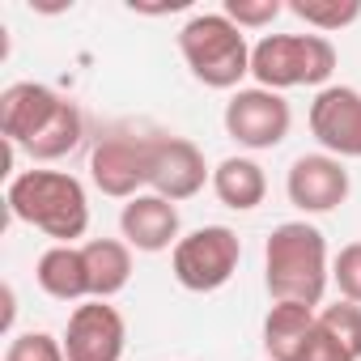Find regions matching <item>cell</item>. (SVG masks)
Returning <instances> with one entry per match:
<instances>
[{
  "label": "cell",
  "instance_id": "17",
  "mask_svg": "<svg viewBox=\"0 0 361 361\" xmlns=\"http://www.w3.org/2000/svg\"><path fill=\"white\" fill-rule=\"evenodd\" d=\"M81 251H85V268H90V293L98 302H111L115 293L128 289V281H132V247L123 238H90Z\"/></svg>",
  "mask_w": 361,
  "mask_h": 361
},
{
  "label": "cell",
  "instance_id": "19",
  "mask_svg": "<svg viewBox=\"0 0 361 361\" xmlns=\"http://www.w3.org/2000/svg\"><path fill=\"white\" fill-rule=\"evenodd\" d=\"M285 9L293 18H302L310 30L331 35V30H344L361 18V0H289Z\"/></svg>",
  "mask_w": 361,
  "mask_h": 361
},
{
  "label": "cell",
  "instance_id": "5",
  "mask_svg": "<svg viewBox=\"0 0 361 361\" xmlns=\"http://www.w3.org/2000/svg\"><path fill=\"white\" fill-rule=\"evenodd\" d=\"M238 259H243V243L230 226H200L183 234L170 251V272L188 293H217L238 272Z\"/></svg>",
  "mask_w": 361,
  "mask_h": 361
},
{
  "label": "cell",
  "instance_id": "3",
  "mask_svg": "<svg viewBox=\"0 0 361 361\" xmlns=\"http://www.w3.org/2000/svg\"><path fill=\"white\" fill-rule=\"evenodd\" d=\"M178 56L209 90H238L251 73V43L226 13H196L178 30Z\"/></svg>",
  "mask_w": 361,
  "mask_h": 361
},
{
  "label": "cell",
  "instance_id": "12",
  "mask_svg": "<svg viewBox=\"0 0 361 361\" xmlns=\"http://www.w3.org/2000/svg\"><path fill=\"white\" fill-rule=\"evenodd\" d=\"M64 94H56L51 85L39 81H13L0 94V136L13 149H26L60 111H64Z\"/></svg>",
  "mask_w": 361,
  "mask_h": 361
},
{
  "label": "cell",
  "instance_id": "6",
  "mask_svg": "<svg viewBox=\"0 0 361 361\" xmlns=\"http://www.w3.org/2000/svg\"><path fill=\"white\" fill-rule=\"evenodd\" d=\"M153 136L157 132H132V128H111L98 136L90 153V178L94 188L111 200H132L149 188V161H153Z\"/></svg>",
  "mask_w": 361,
  "mask_h": 361
},
{
  "label": "cell",
  "instance_id": "15",
  "mask_svg": "<svg viewBox=\"0 0 361 361\" xmlns=\"http://www.w3.org/2000/svg\"><path fill=\"white\" fill-rule=\"evenodd\" d=\"M319 310L302 306V302H272V310L264 314V353L268 361H298L306 336L314 331Z\"/></svg>",
  "mask_w": 361,
  "mask_h": 361
},
{
  "label": "cell",
  "instance_id": "7",
  "mask_svg": "<svg viewBox=\"0 0 361 361\" xmlns=\"http://www.w3.org/2000/svg\"><path fill=\"white\" fill-rule=\"evenodd\" d=\"M221 119H226L230 140H238V145L251 149V153L276 149V145L289 136V128H293L289 102H285L281 94H272V90H259V85L234 90V98L226 102V115H221Z\"/></svg>",
  "mask_w": 361,
  "mask_h": 361
},
{
  "label": "cell",
  "instance_id": "18",
  "mask_svg": "<svg viewBox=\"0 0 361 361\" xmlns=\"http://www.w3.org/2000/svg\"><path fill=\"white\" fill-rule=\"evenodd\" d=\"M81 136H85V119H81L77 102H64V111L26 145V153H30L35 161H60V157H68V153L81 145Z\"/></svg>",
  "mask_w": 361,
  "mask_h": 361
},
{
  "label": "cell",
  "instance_id": "21",
  "mask_svg": "<svg viewBox=\"0 0 361 361\" xmlns=\"http://www.w3.org/2000/svg\"><path fill=\"white\" fill-rule=\"evenodd\" d=\"M5 361H68V357H64V340H56L51 331H22L9 340Z\"/></svg>",
  "mask_w": 361,
  "mask_h": 361
},
{
  "label": "cell",
  "instance_id": "2",
  "mask_svg": "<svg viewBox=\"0 0 361 361\" xmlns=\"http://www.w3.org/2000/svg\"><path fill=\"white\" fill-rule=\"evenodd\" d=\"M331 281L327 238L310 221H285L268 234L264 247V285L272 302H302L319 306Z\"/></svg>",
  "mask_w": 361,
  "mask_h": 361
},
{
  "label": "cell",
  "instance_id": "23",
  "mask_svg": "<svg viewBox=\"0 0 361 361\" xmlns=\"http://www.w3.org/2000/svg\"><path fill=\"white\" fill-rule=\"evenodd\" d=\"M331 281H336V289H340L344 302L361 306V243L340 247V255L331 259Z\"/></svg>",
  "mask_w": 361,
  "mask_h": 361
},
{
  "label": "cell",
  "instance_id": "14",
  "mask_svg": "<svg viewBox=\"0 0 361 361\" xmlns=\"http://www.w3.org/2000/svg\"><path fill=\"white\" fill-rule=\"evenodd\" d=\"M35 281L47 298L56 302H90V268H85V251L81 247H64L51 243L39 264H35Z\"/></svg>",
  "mask_w": 361,
  "mask_h": 361
},
{
  "label": "cell",
  "instance_id": "22",
  "mask_svg": "<svg viewBox=\"0 0 361 361\" xmlns=\"http://www.w3.org/2000/svg\"><path fill=\"white\" fill-rule=\"evenodd\" d=\"M238 30H264V26H272L281 13H285V5L281 0H226V9H221Z\"/></svg>",
  "mask_w": 361,
  "mask_h": 361
},
{
  "label": "cell",
  "instance_id": "16",
  "mask_svg": "<svg viewBox=\"0 0 361 361\" xmlns=\"http://www.w3.org/2000/svg\"><path fill=\"white\" fill-rule=\"evenodd\" d=\"M213 196L234 213H251L268 196V174L255 157H226L213 170Z\"/></svg>",
  "mask_w": 361,
  "mask_h": 361
},
{
  "label": "cell",
  "instance_id": "9",
  "mask_svg": "<svg viewBox=\"0 0 361 361\" xmlns=\"http://www.w3.org/2000/svg\"><path fill=\"white\" fill-rule=\"evenodd\" d=\"M64 357L68 361H123V348H128V323L123 314L111 306V302H81L73 314H68V327H64Z\"/></svg>",
  "mask_w": 361,
  "mask_h": 361
},
{
  "label": "cell",
  "instance_id": "11",
  "mask_svg": "<svg viewBox=\"0 0 361 361\" xmlns=\"http://www.w3.org/2000/svg\"><path fill=\"white\" fill-rule=\"evenodd\" d=\"M310 132L331 157H361V90L327 85L310 102Z\"/></svg>",
  "mask_w": 361,
  "mask_h": 361
},
{
  "label": "cell",
  "instance_id": "4",
  "mask_svg": "<svg viewBox=\"0 0 361 361\" xmlns=\"http://www.w3.org/2000/svg\"><path fill=\"white\" fill-rule=\"evenodd\" d=\"M336 73V47L327 35H268L251 47V77L259 90H298L319 85L327 90Z\"/></svg>",
  "mask_w": 361,
  "mask_h": 361
},
{
  "label": "cell",
  "instance_id": "8",
  "mask_svg": "<svg viewBox=\"0 0 361 361\" xmlns=\"http://www.w3.org/2000/svg\"><path fill=\"white\" fill-rule=\"evenodd\" d=\"M204 183H213V170L200 153L196 140L188 136H153V161H149V192L178 204V200H192L204 192Z\"/></svg>",
  "mask_w": 361,
  "mask_h": 361
},
{
  "label": "cell",
  "instance_id": "10",
  "mask_svg": "<svg viewBox=\"0 0 361 361\" xmlns=\"http://www.w3.org/2000/svg\"><path fill=\"white\" fill-rule=\"evenodd\" d=\"M348 170L340 157L331 153H302L289 174H285V196L298 213L319 217V213H336L348 200Z\"/></svg>",
  "mask_w": 361,
  "mask_h": 361
},
{
  "label": "cell",
  "instance_id": "24",
  "mask_svg": "<svg viewBox=\"0 0 361 361\" xmlns=\"http://www.w3.org/2000/svg\"><path fill=\"white\" fill-rule=\"evenodd\" d=\"M298 361H357V357H353V353H348V348H344V344H340L323 323H319V319H314V331L306 336V344H302V357H298Z\"/></svg>",
  "mask_w": 361,
  "mask_h": 361
},
{
  "label": "cell",
  "instance_id": "1",
  "mask_svg": "<svg viewBox=\"0 0 361 361\" xmlns=\"http://www.w3.org/2000/svg\"><path fill=\"white\" fill-rule=\"evenodd\" d=\"M5 204L13 213V221L64 243V247H77V238H85L90 230V196L81 188L77 174H64V170H22L9 178V192H5Z\"/></svg>",
  "mask_w": 361,
  "mask_h": 361
},
{
  "label": "cell",
  "instance_id": "13",
  "mask_svg": "<svg viewBox=\"0 0 361 361\" xmlns=\"http://www.w3.org/2000/svg\"><path fill=\"white\" fill-rule=\"evenodd\" d=\"M183 221H178V204L153 196V192H140L123 204L119 213V234L132 251H145V255H157V251H174L178 247V234Z\"/></svg>",
  "mask_w": 361,
  "mask_h": 361
},
{
  "label": "cell",
  "instance_id": "20",
  "mask_svg": "<svg viewBox=\"0 0 361 361\" xmlns=\"http://www.w3.org/2000/svg\"><path fill=\"white\" fill-rule=\"evenodd\" d=\"M319 323L361 361V306H357V302H344V298H340V302L323 306V310H319Z\"/></svg>",
  "mask_w": 361,
  "mask_h": 361
}]
</instances>
